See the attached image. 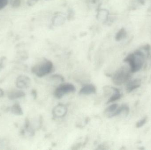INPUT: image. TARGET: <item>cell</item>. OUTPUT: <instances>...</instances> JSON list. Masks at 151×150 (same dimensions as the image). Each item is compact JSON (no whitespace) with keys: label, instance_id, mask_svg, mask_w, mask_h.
Wrapping results in <instances>:
<instances>
[{"label":"cell","instance_id":"obj_10","mask_svg":"<svg viewBox=\"0 0 151 150\" xmlns=\"http://www.w3.org/2000/svg\"><path fill=\"white\" fill-rule=\"evenodd\" d=\"M25 96L24 92L20 90H14L8 93V97L10 100H14Z\"/></svg>","mask_w":151,"mask_h":150},{"label":"cell","instance_id":"obj_7","mask_svg":"<svg viewBox=\"0 0 151 150\" xmlns=\"http://www.w3.org/2000/svg\"><path fill=\"white\" fill-rule=\"evenodd\" d=\"M16 84L18 88L19 89H26L30 86L31 84V79L27 76H19L17 78Z\"/></svg>","mask_w":151,"mask_h":150},{"label":"cell","instance_id":"obj_4","mask_svg":"<svg viewBox=\"0 0 151 150\" xmlns=\"http://www.w3.org/2000/svg\"><path fill=\"white\" fill-rule=\"evenodd\" d=\"M75 86L71 84L66 83L58 86L54 92V96L57 99H61L65 94L74 92Z\"/></svg>","mask_w":151,"mask_h":150},{"label":"cell","instance_id":"obj_15","mask_svg":"<svg viewBox=\"0 0 151 150\" xmlns=\"http://www.w3.org/2000/svg\"><path fill=\"white\" fill-rule=\"evenodd\" d=\"M98 18L100 20H105L106 19L107 16H108V12L106 11H104L103 10L102 11H100L98 14Z\"/></svg>","mask_w":151,"mask_h":150},{"label":"cell","instance_id":"obj_2","mask_svg":"<svg viewBox=\"0 0 151 150\" xmlns=\"http://www.w3.org/2000/svg\"><path fill=\"white\" fill-rule=\"evenodd\" d=\"M132 74L133 73L130 71L129 66H122L114 74L112 78L113 82L118 86L126 84L131 79Z\"/></svg>","mask_w":151,"mask_h":150},{"label":"cell","instance_id":"obj_16","mask_svg":"<svg viewBox=\"0 0 151 150\" xmlns=\"http://www.w3.org/2000/svg\"><path fill=\"white\" fill-rule=\"evenodd\" d=\"M9 2V0H0V10L5 8Z\"/></svg>","mask_w":151,"mask_h":150},{"label":"cell","instance_id":"obj_20","mask_svg":"<svg viewBox=\"0 0 151 150\" xmlns=\"http://www.w3.org/2000/svg\"><path fill=\"white\" fill-rule=\"evenodd\" d=\"M34 1H38V0H34Z\"/></svg>","mask_w":151,"mask_h":150},{"label":"cell","instance_id":"obj_17","mask_svg":"<svg viewBox=\"0 0 151 150\" xmlns=\"http://www.w3.org/2000/svg\"><path fill=\"white\" fill-rule=\"evenodd\" d=\"M20 3H21L20 0H14L13 1V3H12L13 7H15V8L18 7L20 5Z\"/></svg>","mask_w":151,"mask_h":150},{"label":"cell","instance_id":"obj_18","mask_svg":"<svg viewBox=\"0 0 151 150\" xmlns=\"http://www.w3.org/2000/svg\"><path fill=\"white\" fill-rule=\"evenodd\" d=\"M3 91L2 90H1V89H0V97H2L3 95Z\"/></svg>","mask_w":151,"mask_h":150},{"label":"cell","instance_id":"obj_13","mask_svg":"<svg viewBox=\"0 0 151 150\" xmlns=\"http://www.w3.org/2000/svg\"><path fill=\"white\" fill-rule=\"evenodd\" d=\"M11 111L13 114L16 115H22L23 114V111L21 107L19 104L14 105L12 107Z\"/></svg>","mask_w":151,"mask_h":150},{"label":"cell","instance_id":"obj_9","mask_svg":"<svg viewBox=\"0 0 151 150\" xmlns=\"http://www.w3.org/2000/svg\"><path fill=\"white\" fill-rule=\"evenodd\" d=\"M111 88L113 91V93L107 101V103H106V104H107L119 100L121 98L122 94L119 90L118 88H115V87H111Z\"/></svg>","mask_w":151,"mask_h":150},{"label":"cell","instance_id":"obj_5","mask_svg":"<svg viewBox=\"0 0 151 150\" xmlns=\"http://www.w3.org/2000/svg\"><path fill=\"white\" fill-rule=\"evenodd\" d=\"M125 84L126 91L130 93L140 87L142 85V80L138 78L130 79Z\"/></svg>","mask_w":151,"mask_h":150},{"label":"cell","instance_id":"obj_1","mask_svg":"<svg viewBox=\"0 0 151 150\" xmlns=\"http://www.w3.org/2000/svg\"><path fill=\"white\" fill-rule=\"evenodd\" d=\"M150 46L147 44L126 56L124 61L127 63L132 73L138 72L143 68L150 55Z\"/></svg>","mask_w":151,"mask_h":150},{"label":"cell","instance_id":"obj_12","mask_svg":"<svg viewBox=\"0 0 151 150\" xmlns=\"http://www.w3.org/2000/svg\"><path fill=\"white\" fill-rule=\"evenodd\" d=\"M127 32L124 28H122L116 34L115 39L117 41H121L127 37Z\"/></svg>","mask_w":151,"mask_h":150},{"label":"cell","instance_id":"obj_8","mask_svg":"<svg viewBox=\"0 0 151 150\" xmlns=\"http://www.w3.org/2000/svg\"><path fill=\"white\" fill-rule=\"evenodd\" d=\"M96 92V87L92 84L87 85L81 88L79 92L80 95H88L95 94Z\"/></svg>","mask_w":151,"mask_h":150},{"label":"cell","instance_id":"obj_11","mask_svg":"<svg viewBox=\"0 0 151 150\" xmlns=\"http://www.w3.org/2000/svg\"><path fill=\"white\" fill-rule=\"evenodd\" d=\"M119 106V105L117 104H114L111 105L108 107L106 109V110H105V114L107 115L108 118H109L110 115H111L113 113L115 112V110L117 109V108H118Z\"/></svg>","mask_w":151,"mask_h":150},{"label":"cell","instance_id":"obj_19","mask_svg":"<svg viewBox=\"0 0 151 150\" xmlns=\"http://www.w3.org/2000/svg\"><path fill=\"white\" fill-rule=\"evenodd\" d=\"M138 1H139L141 3L144 4L145 2V1H146V0H138Z\"/></svg>","mask_w":151,"mask_h":150},{"label":"cell","instance_id":"obj_14","mask_svg":"<svg viewBox=\"0 0 151 150\" xmlns=\"http://www.w3.org/2000/svg\"><path fill=\"white\" fill-rule=\"evenodd\" d=\"M148 121V118L147 116L143 117L142 119H140V120L138 121L136 124V127L137 128H140L143 127Z\"/></svg>","mask_w":151,"mask_h":150},{"label":"cell","instance_id":"obj_6","mask_svg":"<svg viewBox=\"0 0 151 150\" xmlns=\"http://www.w3.org/2000/svg\"><path fill=\"white\" fill-rule=\"evenodd\" d=\"M67 107L65 105L59 104L53 109V116L56 118H63L67 114Z\"/></svg>","mask_w":151,"mask_h":150},{"label":"cell","instance_id":"obj_3","mask_svg":"<svg viewBox=\"0 0 151 150\" xmlns=\"http://www.w3.org/2000/svg\"><path fill=\"white\" fill-rule=\"evenodd\" d=\"M53 64L50 61L45 60L34 66L32 71L38 77H42L52 71Z\"/></svg>","mask_w":151,"mask_h":150}]
</instances>
